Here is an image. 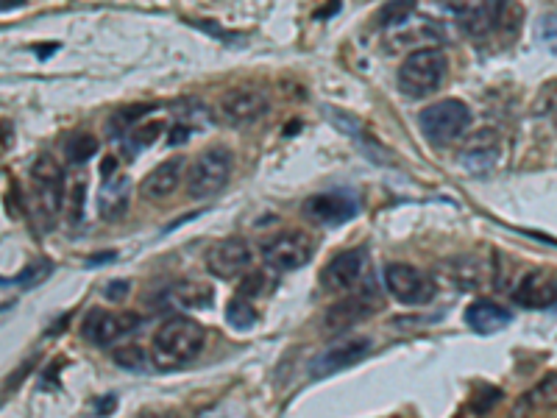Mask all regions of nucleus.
I'll return each instance as SVG.
<instances>
[{
	"label": "nucleus",
	"mask_w": 557,
	"mask_h": 418,
	"mask_svg": "<svg viewBox=\"0 0 557 418\" xmlns=\"http://www.w3.org/2000/svg\"><path fill=\"white\" fill-rule=\"evenodd\" d=\"M496 162H499V140H496L493 131L477 134V137L460 151V165H463L468 173H474V176L491 173V170L496 168Z\"/></svg>",
	"instance_id": "18"
},
{
	"label": "nucleus",
	"mask_w": 557,
	"mask_h": 418,
	"mask_svg": "<svg viewBox=\"0 0 557 418\" xmlns=\"http://www.w3.org/2000/svg\"><path fill=\"white\" fill-rule=\"evenodd\" d=\"M357 212H360V204L346 190H326V193H315L304 201V215L321 226H340V223L357 218Z\"/></svg>",
	"instance_id": "12"
},
{
	"label": "nucleus",
	"mask_w": 557,
	"mask_h": 418,
	"mask_svg": "<svg viewBox=\"0 0 557 418\" xmlns=\"http://www.w3.org/2000/svg\"><path fill=\"white\" fill-rule=\"evenodd\" d=\"M129 196H131V182L123 173L109 176L101 184V193H98V212L106 221H120L129 209Z\"/></svg>",
	"instance_id": "19"
},
{
	"label": "nucleus",
	"mask_w": 557,
	"mask_h": 418,
	"mask_svg": "<svg viewBox=\"0 0 557 418\" xmlns=\"http://www.w3.org/2000/svg\"><path fill=\"white\" fill-rule=\"evenodd\" d=\"M126 290H129L126 282H117V285H112V288L106 290V296H109V299H117V296H126Z\"/></svg>",
	"instance_id": "31"
},
{
	"label": "nucleus",
	"mask_w": 557,
	"mask_h": 418,
	"mask_svg": "<svg viewBox=\"0 0 557 418\" xmlns=\"http://www.w3.org/2000/svg\"><path fill=\"white\" fill-rule=\"evenodd\" d=\"M254 251L243 237H223L207 251V271L218 279H237L251 268Z\"/></svg>",
	"instance_id": "11"
},
{
	"label": "nucleus",
	"mask_w": 557,
	"mask_h": 418,
	"mask_svg": "<svg viewBox=\"0 0 557 418\" xmlns=\"http://www.w3.org/2000/svg\"><path fill=\"white\" fill-rule=\"evenodd\" d=\"M471 126V109L463 101H438V104L427 106L418 115V129L424 134V140L435 148H446L454 145Z\"/></svg>",
	"instance_id": "4"
},
{
	"label": "nucleus",
	"mask_w": 557,
	"mask_h": 418,
	"mask_svg": "<svg viewBox=\"0 0 557 418\" xmlns=\"http://www.w3.org/2000/svg\"><path fill=\"white\" fill-rule=\"evenodd\" d=\"M184 168H187V159L184 157H173L168 162H162V165H156L140 184L143 198H148V201H168L179 190V184H182L184 173H187Z\"/></svg>",
	"instance_id": "17"
},
{
	"label": "nucleus",
	"mask_w": 557,
	"mask_h": 418,
	"mask_svg": "<svg viewBox=\"0 0 557 418\" xmlns=\"http://www.w3.org/2000/svg\"><path fill=\"white\" fill-rule=\"evenodd\" d=\"M385 288L402 304H427L435 296V282L421 268H413L407 262H390L385 268Z\"/></svg>",
	"instance_id": "8"
},
{
	"label": "nucleus",
	"mask_w": 557,
	"mask_h": 418,
	"mask_svg": "<svg viewBox=\"0 0 557 418\" xmlns=\"http://www.w3.org/2000/svg\"><path fill=\"white\" fill-rule=\"evenodd\" d=\"M115 363L123 368H131V371H140L145 368V352L140 346H123L115 352Z\"/></svg>",
	"instance_id": "30"
},
{
	"label": "nucleus",
	"mask_w": 557,
	"mask_h": 418,
	"mask_svg": "<svg viewBox=\"0 0 557 418\" xmlns=\"http://www.w3.org/2000/svg\"><path fill=\"white\" fill-rule=\"evenodd\" d=\"M65 193V170H62V165H59L56 159L42 154V157L31 165V196H34L39 215L45 218L48 226L56 221L59 209L65 207Z\"/></svg>",
	"instance_id": "5"
},
{
	"label": "nucleus",
	"mask_w": 557,
	"mask_h": 418,
	"mask_svg": "<svg viewBox=\"0 0 557 418\" xmlns=\"http://www.w3.org/2000/svg\"><path fill=\"white\" fill-rule=\"evenodd\" d=\"M365 260H368L365 249H349L343 254H335L321 271V285L332 293H349L363 279Z\"/></svg>",
	"instance_id": "14"
},
{
	"label": "nucleus",
	"mask_w": 557,
	"mask_h": 418,
	"mask_svg": "<svg viewBox=\"0 0 557 418\" xmlns=\"http://www.w3.org/2000/svg\"><path fill=\"white\" fill-rule=\"evenodd\" d=\"M312 254H315V246L304 232H279L260 246L262 262L276 274H290V271L304 268L312 260Z\"/></svg>",
	"instance_id": "6"
},
{
	"label": "nucleus",
	"mask_w": 557,
	"mask_h": 418,
	"mask_svg": "<svg viewBox=\"0 0 557 418\" xmlns=\"http://www.w3.org/2000/svg\"><path fill=\"white\" fill-rule=\"evenodd\" d=\"M441 6L460 20L463 31L474 40L502 28L507 12V0H441Z\"/></svg>",
	"instance_id": "7"
},
{
	"label": "nucleus",
	"mask_w": 557,
	"mask_h": 418,
	"mask_svg": "<svg viewBox=\"0 0 557 418\" xmlns=\"http://www.w3.org/2000/svg\"><path fill=\"white\" fill-rule=\"evenodd\" d=\"M446 271L452 274V282L454 285H460V288H480L482 285V271L474 257L452 260L446 265Z\"/></svg>",
	"instance_id": "23"
},
{
	"label": "nucleus",
	"mask_w": 557,
	"mask_h": 418,
	"mask_svg": "<svg viewBox=\"0 0 557 418\" xmlns=\"http://www.w3.org/2000/svg\"><path fill=\"white\" fill-rule=\"evenodd\" d=\"M379 310V299L376 296H368V293H354V296H346L337 304H332L324 315V327L329 332H340V329H349L354 324L365 321L368 315Z\"/></svg>",
	"instance_id": "15"
},
{
	"label": "nucleus",
	"mask_w": 557,
	"mask_h": 418,
	"mask_svg": "<svg viewBox=\"0 0 557 418\" xmlns=\"http://www.w3.org/2000/svg\"><path fill=\"white\" fill-rule=\"evenodd\" d=\"M371 349H374V343H371V338H363V335L337 340L329 349H324V352L312 357V377H329V374H337V371H343V368L357 366V363H363L365 357L371 354Z\"/></svg>",
	"instance_id": "10"
},
{
	"label": "nucleus",
	"mask_w": 557,
	"mask_h": 418,
	"mask_svg": "<svg viewBox=\"0 0 557 418\" xmlns=\"http://www.w3.org/2000/svg\"><path fill=\"white\" fill-rule=\"evenodd\" d=\"M84 190H87V182H84V176H81V179H76V182L67 187L65 198L70 201L67 212H70V221H73V223H78L81 218H84Z\"/></svg>",
	"instance_id": "28"
},
{
	"label": "nucleus",
	"mask_w": 557,
	"mask_h": 418,
	"mask_svg": "<svg viewBox=\"0 0 557 418\" xmlns=\"http://www.w3.org/2000/svg\"><path fill=\"white\" fill-rule=\"evenodd\" d=\"M449 65L446 56L438 48H418V51L407 53V59L399 67V90L407 98H427L441 90L446 81Z\"/></svg>",
	"instance_id": "2"
},
{
	"label": "nucleus",
	"mask_w": 557,
	"mask_h": 418,
	"mask_svg": "<svg viewBox=\"0 0 557 418\" xmlns=\"http://www.w3.org/2000/svg\"><path fill=\"white\" fill-rule=\"evenodd\" d=\"M148 112H151V106H145V104L129 106V109H120L115 118H112V129H115V131L131 129V126H134V123H140V120H143Z\"/></svg>",
	"instance_id": "29"
},
{
	"label": "nucleus",
	"mask_w": 557,
	"mask_h": 418,
	"mask_svg": "<svg viewBox=\"0 0 557 418\" xmlns=\"http://www.w3.org/2000/svg\"><path fill=\"white\" fill-rule=\"evenodd\" d=\"M159 134H162V123H154V120L145 123L143 118L140 123H134L131 129H126V143H129L131 151H143V148L159 140Z\"/></svg>",
	"instance_id": "24"
},
{
	"label": "nucleus",
	"mask_w": 557,
	"mask_h": 418,
	"mask_svg": "<svg viewBox=\"0 0 557 418\" xmlns=\"http://www.w3.org/2000/svg\"><path fill=\"white\" fill-rule=\"evenodd\" d=\"M95 151H98V140L92 134H76V137H70L65 143V154L70 165H84L87 159L95 157Z\"/></svg>",
	"instance_id": "25"
},
{
	"label": "nucleus",
	"mask_w": 557,
	"mask_h": 418,
	"mask_svg": "<svg viewBox=\"0 0 557 418\" xmlns=\"http://www.w3.org/2000/svg\"><path fill=\"white\" fill-rule=\"evenodd\" d=\"M53 274V262L48 260H34L28 262L26 268L20 271V274L14 276V279H0V285H17V288H37L42 285L48 276Z\"/></svg>",
	"instance_id": "22"
},
{
	"label": "nucleus",
	"mask_w": 557,
	"mask_h": 418,
	"mask_svg": "<svg viewBox=\"0 0 557 418\" xmlns=\"http://www.w3.org/2000/svg\"><path fill=\"white\" fill-rule=\"evenodd\" d=\"M207 332L193 318H170L162 327L156 329L151 340V363L159 371H176L193 363L195 357L204 349Z\"/></svg>",
	"instance_id": "1"
},
{
	"label": "nucleus",
	"mask_w": 557,
	"mask_h": 418,
	"mask_svg": "<svg viewBox=\"0 0 557 418\" xmlns=\"http://www.w3.org/2000/svg\"><path fill=\"white\" fill-rule=\"evenodd\" d=\"M234 170V157L229 148H207L204 154L190 162V170L184 173V187H187V196L193 201H204L221 193L223 187L229 184Z\"/></svg>",
	"instance_id": "3"
},
{
	"label": "nucleus",
	"mask_w": 557,
	"mask_h": 418,
	"mask_svg": "<svg viewBox=\"0 0 557 418\" xmlns=\"http://www.w3.org/2000/svg\"><path fill=\"white\" fill-rule=\"evenodd\" d=\"M519 410H524V413H552V410H557V374H549L530 393H524Z\"/></svg>",
	"instance_id": "21"
},
{
	"label": "nucleus",
	"mask_w": 557,
	"mask_h": 418,
	"mask_svg": "<svg viewBox=\"0 0 557 418\" xmlns=\"http://www.w3.org/2000/svg\"><path fill=\"white\" fill-rule=\"evenodd\" d=\"M415 14V0H390L382 9V23L390 28L402 26L404 20H410Z\"/></svg>",
	"instance_id": "27"
},
{
	"label": "nucleus",
	"mask_w": 557,
	"mask_h": 418,
	"mask_svg": "<svg viewBox=\"0 0 557 418\" xmlns=\"http://www.w3.org/2000/svg\"><path fill=\"white\" fill-rule=\"evenodd\" d=\"M513 299L527 310L557 307V276L546 271H530L527 276H521L519 288L513 290Z\"/></svg>",
	"instance_id": "16"
},
{
	"label": "nucleus",
	"mask_w": 557,
	"mask_h": 418,
	"mask_svg": "<svg viewBox=\"0 0 557 418\" xmlns=\"http://www.w3.org/2000/svg\"><path fill=\"white\" fill-rule=\"evenodd\" d=\"M140 327V315L134 313H109V310H92L84 324H81V332L84 338L95 343V346H112L123 335H129L134 329Z\"/></svg>",
	"instance_id": "13"
},
{
	"label": "nucleus",
	"mask_w": 557,
	"mask_h": 418,
	"mask_svg": "<svg viewBox=\"0 0 557 418\" xmlns=\"http://www.w3.org/2000/svg\"><path fill=\"white\" fill-rule=\"evenodd\" d=\"M268 106H271L268 95L260 87H237V90L223 95L218 112H221V120L226 126L243 129V126H251V123L265 118Z\"/></svg>",
	"instance_id": "9"
},
{
	"label": "nucleus",
	"mask_w": 557,
	"mask_h": 418,
	"mask_svg": "<svg viewBox=\"0 0 557 418\" xmlns=\"http://www.w3.org/2000/svg\"><path fill=\"white\" fill-rule=\"evenodd\" d=\"M226 318H229V324H232L234 329H251L254 324H257V310L248 304L246 299H232V304H229V310H226Z\"/></svg>",
	"instance_id": "26"
},
{
	"label": "nucleus",
	"mask_w": 557,
	"mask_h": 418,
	"mask_svg": "<svg viewBox=\"0 0 557 418\" xmlns=\"http://www.w3.org/2000/svg\"><path fill=\"white\" fill-rule=\"evenodd\" d=\"M510 321H513V313L491 299H477L466 310V324L474 329V332H482V335L499 332V329H505Z\"/></svg>",
	"instance_id": "20"
}]
</instances>
